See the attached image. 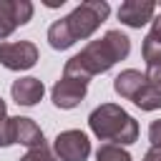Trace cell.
<instances>
[{
	"mask_svg": "<svg viewBox=\"0 0 161 161\" xmlns=\"http://www.w3.org/2000/svg\"><path fill=\"white\" fill-rule=\"evenodd\" d=\"M128 53H131V38L121 30H106L103 38L91 40L78 55H73V60L88 78H93L98 73L111 70Z\"/></svg>",
	"mask_w": 161,
	"mask_h": 161,
	"instance_id": "cell-1",
	"label": "cell"
},
{
	"mask_svg": "<svg viewBox=\"0 0 161 161\" xmlns=\"http://www.w3.org/2000/svg\"><path fill=\"white\" fill-rule=\"evenodd\" d=\"M88 126L96 138L116 146H131L138 141V121L116 103H101L91 111Z\"/></svg>",
	"mask_w": 161,
	"mask_h": 161,
	"instance_id": "cell-2",
	"label": "cell"
},
{
	"mask_svg": "<svg viewBox=\"0 0 161 161\" xmlns=\"http://www.w3.org/2000/svg\"><path fill=\"white\" fill-rule=\"evenodd\" d=\"M108 15H111V5L106 0H86L75 5L70 15H65V25L73 40H88Z\"/></svg>",
	"mask_w": 161,
	"mask_h": 161,
	"instance_id": "cell-3",
	"label": "cell"
},
{
	"mask_svg": "<svg viewBox=\"0 0 161 161\" xmlns=\"http://www.w3.org/2000/svg\"><path fill=\"white\" fill-rule=\"evenodd\" d=\"M53 156L58 161H86L91 156V141L78 128L60 131L53 141Z\"/></svg>",
	"mask_w": 161,
	"mask_h": 161,
	"instance_id": "cell-4",
	"label": "cell"
},
{
	"mask_svg": "<svg viewBox=\"0 0 161 161\" xmlns=\"http://www.w3.org/2000/svg\"><path fill=\"white\" fill-rule=\"evenodd\" d=\"M38 45L30 40H20V43H0V63L8 70H28L38 63Z\"/></svg>",
	"mask_w": 161,
	"mask_h": 161,
	"instance_id": "cell-5",
	"label": "cell"
},
{
	"mask_svg": "<svg viewBox=\"0 0 161 161\" xmlns=\"http://www.w3.org/2000/svg\"><path fill=\"white\" fill-rule=\"evenodd\" d=\"M33 18L30 0H0V43L13 35L18 25H25Z\"/></svg>",
	"mask_w": 161,
	"mask_h": 161,
	"instance_id": "cell-6",
	"label": "cell"
},
{
	"mask_svg": "<svg viewBox=\"0 0 161 161\" xmlns=\"http://www.w3.org/2000/svg\"><path fill=\"white\" fill-rule=\"evenodd\" d=\"M8 138H10V146L23 143L28 148H35V146L45 143V136H43L40 126L28 116H10L8 118Z\"/></svg>",
	"mask_w": 161,
	"mask_h": 161,
	"instance_id": "cell-7",
	"label": "cell"
},
{
	"mask_svg": "<svg viewBox=\"0 0 161 161\" xmlns=\"http://www.w3.org/2000/svg\"><path fill=\"white\" fill-rule=\"evenodd\" d=\"M86 91H88V86H86V83H80V80H73V78H65V75H63V78L53 86L50 98H53V106H55V108L70 111V108H75V106L86 98Z\"/></svg>",
	"mask_w": 161,
	"mask_h": 161,
	"instance_id": "cell-8",
	"label": "cell"
},
{
	"mask_svg": "<svg viewBox=\"0 0 161 161\" xmlns=\"http://www.w3.org/2000/svg\"><path fill=\"white\" fill-rule=\"evenodd\" d=\"M153 13H156V3L151 0H126L118 8V20L128 28H141L153 20Z\"/></svg>",
	"mask_w": 161,
	"mask_h": 161,
	"instance_id": "cell-9",
	"label": "cell"
},
{
	"mask_svg": "<svg viewBox=\"0 0 161 161\" xmlns=\"http://www.w3.org/2000/svg\"><path fill=\"white\" fill-rule=\"evenodd\" d=\"M45 93V86L43 80L33 78V75H25V78H18L13 86H10V96L18 106H35Z\"/></svg>",
	"mask_w": 161,
	"mask_h": 161,
	"instance_id": "cell-10",
	"label": "cell"
},
{
	"mask_svg": "<svg viewBox=\"0 0 161 161\" xmlns=\"http://www.w3.org/2000/svg\"><path fill=\"white\" fill-rule=\"evenodd\" d=\"M143 86H146V75H143L141 70H136V68L121 70V73L113 78V91H116L121 98H126V101H133L136 93H138Z\"/></svg>",
	"mask_w": 161,
	"mask_h": 161,
	"instance_id": "cell-11",
	"label": "cell"
},
{
	"mask_svg": "<svg viewBox=\"0 0 161 161\" xmlns=\"http://www.w3.org/2000/svg\"><path fill=\"white\" fill-rule=\"evenodd\" d=\"M48 43H50V48H55V50H68V48L75 43L73 35H70V30H68V25H65V18L55 20V23L48 28Z\"/></svg>",
	"mask_w": 161,
	"mask_h": 161,
	"instance_id": "cell-12",
	"label": "cell"
},
{
	"mask_svg": "<svg viewBox=\"0 0 161 161\" xmlns=\"http://www.w3.org/2000/svg\"><path fill=\"white\" fill-rule=\"evenodd\" d=\"M133 103H136L141 111H158V108H161V88L146 80V86L136 93Z\"/></svg>",
	"mask_w": 161,
	"mask_h": 161,
	"instance_id": "cell-13",
	"label": "cell"
},
{
	"mask_svg": "<svg viewBox=\"0 0 161 161\" xmlns=\"http://www.w3.org/2000/svg\"><path fill=\"white\" fill-rule=\"evenodd\" d=\"M96 161H133V158H131V153H128L123 146L103 143V146L96 151Z\"/></svg>",
	"mask_w": 161,
	"mask_h": 161,
	"instance_id": "cell-14",
	"label": "cell"
},
{
	"mask_svg": "<svg viewBox=\"0 0 161 161\" xmlns=\"http://www.w3.org/2000/svg\"><path fill=\"white\" fill-rule=\"evenodd\" d=\"M20 161H58L53 156V151L43 143V146H35V148H28V153L20 158Z\"/></svg>",
	"mask_w": 161,
	"mask_h": 161,
	"instance_id": "cell-15",
	"label": "cell"
},
{
	"mask_svg": "<svg viewBox=\"0 0 161 161\" xmlns=\"http://www.w3.org/2000/svg\"><path fill=\"white\" fill-rule=\"evenodd\" d=\"M8 106L5 101L0 98V146H10V138H8Z\"/></svg>",
	"mask_w": 161,
	"mask_h": 161,
	"instance_id": "cell-16",
	"label": "cell"
},
{
	"mask_svg": "<svg viewBox=\"0 0 161 161\" xmlns=\"http://www.w3.org/2000/svg\"><path fill=\"white\" fill-rule=\"evenodd\" d=\"M146 80L148 83H153V86H158L161 88V60H156V63H146Z\"/></svg>",
	"mask_w": 161,
	"mask_h": 161,
	"instance_id": "cell-17",
	"label": "cell"
},
{
	"mask_svg": "<svg viewBox=\"0 0 161 161\" xmlns=\"http://www.w3.org/2000/svg\"><path fill=\"white\" fill-rule=\"evenodd\" d=\"M148 141H151V146H161V118L148 126Z\"/></svg>",
	"mask_w": 161,
	"mask_h": 161,
	"instance_id": "cell-18",
	"label": "cell"
},
{
	"mask_svg": "<svg viewBox=\"0 0 161 161\" xmlns=\"http://www.w3.org/2000/svg\"><path fill=\"white\" fill-rule=\"evenodd\" d=\"M146 35L161 43V13H158V15H153V20H151V30H148Z\"/></svg>",
	"mask_w": 161,
	"mask_h": 161,
	"instance_id": "cell-19",
	"label": "cell"
},
{
	"mask_svg": "<svg viewBox=\"0 0 161 161\" xmlns=\"http://www.w3.org/2000/svg\"><path fill=\"white\" fill-rule=\"evenodd\" d=\"M143 161H161V146H151L143 153Z\"/></svg>",
	"mask_w": 161,
	"mask_h": 161,
	"instance_id": "cell-20",
	"label": "cell"
}]
</instances>
